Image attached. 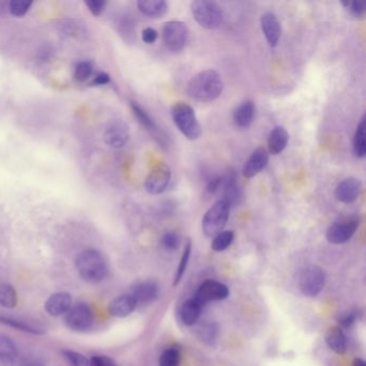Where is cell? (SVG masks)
I'll return each instance as SVG.
<instances>
[{
    "mask_svg": "<svg viewBox=\"0 0 366 366\" xmlns=\"http://www.w3.org/2000/svg\"><path fill=\"white\" fill-rule=\"evenodd\" d=\"M17 304V295L13 286L9 284L0 285V306L15 308Z\"/></svg>",
    "mask_w": 366,
    "mask_h": 366,
    "instance_id": "4316f807",
    "label": "cell"
},
{
    "mask_svg": "<svg viewBox=\"0 0 366 366\" xmlns=\"http://www.w3.org/2000/svg\"><path fill=\"white\" fill-rule=\"evenodd\" d=\"M326 342L329 348L338 354H344L347 350V338L340 326H331L328 329Z\"/></svg>",
    "mask_w": 366,
    "mask_h": 366,
    "instance_id": "7402d4cb",
    "label": "cell"
},
{
    "mask_svg": "<svg viewBox=\"0 0 366 366\" xmlns=\"http://www.w3.org/2000/svg\"><path fill=\"white\" fill-rule=\"evenodd\" d=\"M191 242L188 241L186 243L185 248H184L183 256L181 258V262H180L179 268L176 270L175 276H174L173 286H177L180 281L183 279L184 274H185L186 270H187L188 262L191 259Z\"/></svg>",
    "mask_w": 366,
    "mask_h": 366,
    "instance_id": "f546056e",
    "label": "cell"
},
{
    "mask_svg": "<svg viewBox=\"0 0 366 366\" xmlns=\"http://www.w3.org/2000/svg\"><path fill=\"white\" fill-rule=\"evenodd\" d=\"M289 142V133L286 130L285 127L277 126L270 132L268 138V146L269 150L273 155H279L287 148Z\"/></svg>",
    "mask_w": 366,
    "mask_h": 366,
    "instance_id": "44dd1931",
    "label": "cell"
},
{
    "mask_svg": "<svg viewBox=\"0 0 366 366\" xmlns=\"http://www.w3.org/2000/svg\"><path fill=\"white\" fill-rule=\"evenodd\" d=\"M171 116L174 124L188 140H197L202 133L195 110L185 103H176L172 105Z\"/></svg>",
    "mask_w": 366,
    "mask_h": 366,
    "instance_id": "3957f363",
    "label": "cell"
},
{
    "mask_svg": "<svg viewBox=\"0 0 366 366\" xmlns=\"http://www.w3.org/2000/svg\"><path fill=\"white\" fill-rule=\"evenodd\" d=\"M21 366H42L40 363L37 361H26L24 364H21Z\"/></svg>",
    "mask_w": 366,
    "mask_h": 366,
    "instance_id": "bcb514c9",
    "label": "cell"
},
{
    "mask_svg": "<svg viewBox=\"0 0 366 366\" xmlns=\"http://www.w3.org/2000/svg\"><path fill=\"white\" fill-rule=\"evenodd\" d=\"M342 6L354 17H362L365 15V3H357V1H346V3H342Z\"/></svg>",
    "mask_w": 366,
    "mask_h": 366,
    "instance_id": "f35d334b",
    "label": "cell"
},
{
    "mask_svg": "<svg viewBox=\"0 0 366 366\" xmlns=\"http://www.w3.org/2000/svg\"><path fill=\"white\" fill-rule=\"evenodd\" d=\"M103 139L111 148H121L126 146L129 140L128 126L124 121H114L105 129Z\"/></svg>",
    "mask_w": 366,
    "mask_h": 366,
    "instance_id": "4fadbf2b",
    "label": "cell"
},
{
    "mask_svg": "<svg viewBox=\"0 0 366 366\" xmlns=\"http://www.w3.org/2000/svg\"><path fill=\"white\" fill-rule=\"evenodd\" d=\"M162 245L166 250H175L179 248L180 246V236L174 232H166L164 236H162Z\"/></svg>",
    "mask_w": 366,
    "mask_h": 366,
    "instance_id": "8d00e7d4",
    "label": "cell"
},
{
    "mask_svg": "<svg viewBox=\"0 0 366 366\" xmlns=\"http://www.w3.org/2000/svg\"><path fill=\"white\" fill-rule=\"evenodd\" d=\"M86 6L88 7V10L93 13L94 15H100L103 13V10H105L107 3L103 1V0H89V1H86Z\"/></svg>",
    "mask_w": 366,
    "mask_h": 366,
    "instance_id": "ab89813d",
    "label": "cell"
},
{
    "mask_svg": "<svg viewBox=\"0 0 366 366\" xmlns=\"http://www.w3.org/2000/svg\"><path fill=\"white\" fill-rule=\"evenodd\" d=\"M110 82V76L107 73H99L96 76L95 80H94L93 84L95 85H107Z\"/></svg>",
    "mask_w": 366,
    "mask_h": 366,
    "instance_id": "ee69618b",
    "label": "cell"
},
{
    "mask_svg": "<svg viewBox=\"0 0 366 366\" xmlns=\"http://www.w3.org/2000/svg\"><path fill=\"white\" fill-rule=\"evenodd\" d=\"M158 38V33L152 27H148L142 31V39L146 44H152Z\"/></svg>",
    "mask_w": 366,
    "mask_h": 366,
    "instance_id": "b9f144b4",
    "label": "cell"
},
{
    "mask_svg": "<svg viewBox=\"0 0 366 366\" xmlns=\"http://www.w3.org/2000/svg\"><path fill=\"white\" fill-rule=\"evenodd\" d=\"M72 306L71 295L68 293H58L51 295L46 299L44 308L46 313L52 317H60L69 312Z\"/></svg>",
    "mask_w": 366,
    "mask_h": 366,
    "instance_id": "2e32d148",
    "label": "cell"
},
{
    "mask_svg": "<svg viewBox=\"0 0 366 366\" xmlns=\"http://www.w3.org/2000/svg\"><path fill=\"white\" fill-rule=\"evenodd\" d=\"M200 338L205 342H214L217 336V326L214 324H207L199 329Z\"/></svg>",
    "mask_w": 366,
    "mask_h": 366,
    "instance_id": "d590c367",
    "label": "cell"
},
{
    "mask_svg": "<svg viewBox=\"0 0 366 366\" xmlns=\"http://www.w3.org/2000/svg\"><path fill=\"white\" fill-rule=\"evenodd\" d=\"M254 113H256V105L250 100H246L234 110L233 119L236 126L240 128H247L254 121Z\"/></svg>",
    "mask_w": 366,
    "mask_h": 366,
    "instance_id": "ffe728a7",
    "label": "cell"
},
{
    "mask_svg": "<svg viewBox=\"0 0 366 366\" xmlns=\"http://www.w3.org/2000/svg\"><path fill=\"white\" fill-rule=\"evenodd\" d=\"M33 3L28 0H12L9 3V11L13 17H23L28 12Z\"/></svg>",
    "mask_w": 366,
    "mask_h": 366,
    "instance_id": "836d02e7",
    "label": "cell"
},
{
    "mask_svg": "<svg viewBox=\"0 0 366 366\" xmlns=\"http://www.w3.org/2000/svg\"><path fill=\"white\" fill-rule=\"evenodd\" d=\"M229 295H230V290L226 285L217 281H213V279H207L199 286L193 299L203 306L207 303L213 302V301L227 299Z\"/></svg>",
    "mask_w": 366,
    "mask_h": 366,
    "instance_id": "30bf717a",
    "label": "cell"
},
{
    "mask_svg": "<svg viewBox=\"0 0 366 366\" xmlns=\"http://www.w3.org/2000/svg\"><path fill=\"white\" fill-rule=\"evenodd\" d=\"M76 270L82 279L87 283L97 284L107 277V263L101 252L96 250H86L76 257Z\"/></svg>",
    "mask_w": 366,
    "mask_h": 366,
    "instance_id": "7a4b0ae2",
    "label": "cell"
},
{
    "mask_svg": "<svg viewBox=\"0 0 366 366\" xmlns=\"http://www.w3.org/2000/svg\"><path fill=\"white\" fill-rule=\"evenodd\" d=\"M201 311L202 305L199 304L195 299H187L180 309V318L185 326H193L200 318Z\"/></svg>",
    "mask_w": 366,
    "mask_h": 366,
    "instance_id": "603a6c76",
    "label": "cell"
},
{
    "mask_svg": "<svg viewBox=\"0 0 366 366\" xmlns=\"http://www.w3.org/2000/svg\"><path fill=\"white\" fill-rule=\"evenodd\" d=\"M181 352L179 348L170 347L162 352L159 359V366H180Z\"/></svg>",
    "mask_w": 366,
    "mask_h": 366,
    "instance_id": "4dcf8cb0",
    "label": "cell"
},
{
    "mask_svg": "<svg viewBox=\"0 0 366 366\" xmlns=\"http://www.w3.org/2000/svg\"><path fill=\"white\" fill-rule=\"evenodd\" d=\"M89 366H117L111 358L107 356H94L89 361Z\"/></svg>",
    "mask_w": 366,
    "mask_h": 366,
    "instance_id": "60d3db41",
    "label": "cell"
},
{
    "mask_svg": "<svg viewBox=\"0 0 366 366\" xmlns=\"http://www.w3.org/2000/svg\"><path fill=\"white\" fill-rule=\"evenodd\" d=\"M261 28L270 46L275 48L279 44L281 35V26L274 13L266 12L261 17Z\"/></svg>",
    "mask_w": 366,
    "mask_h": 366,
    "instance_id": "e0dca14e",
    "label": "cell"
},
{
    "mask_svg": "<svg viewBox=\"0 0 366 366\" xmlns=\"http://www.w3.org/2000/svg\"><path fill=\"white\" fill-rule=\"evenodd\" d=\"M62 354L70 366H89L87 358L80 352L66 349L62 350Z\"/></svg>",
    "mask_w": 366,
    "mask_h": 366,
    "instance_id": "d6a6232c",
    "label": "cell"
},
{
    "mask_svg": "<svg viewBox=\"0 0 366 366\" xmlns=\"http://www.w3.org/2000/svg\"><path fill=\"white\" fill-rule=\"evenodd\" d=\"M131 109H132L133 114L136 115L139 123H140L144 128L152 131V132H157V126H156L155 121H152V117L148 114L146 110L143 109V107H141V105H139L137 103H131Z\"/></svg>",
    "mask_w": 366,
    "mask_h": 366,
    "instance_id": "83f0119b",
    "label": "cell"
},
{
    "mask_svg": "<svg viewBox=\"0 0 366 366\" xmlns=\"http://www.w3.org/2000/svg\"><path fill=\"white\" fill-rule=\"evenodd\" d=\"M17 345L9 336L0 333V363H13L17 360Z\"/></svg>",
    "mask_w": 366,
    "mask_h": 366,
    "instance_id": "d4e9b609",
    "label": "cell"
},
{
    "mask_svg": "<svg viewBox=\"0 0 366 366\" xmlns=\"http://www.w3.org/2000/svg\"><path fill=\"white\" fill-rule=\"evenodd\" d=\"M0 324H6V326H12V328L17 329V330L21 331V332L31 333V334H43V331L38 330V329L33 328V326H28L25 322L17 320V319L6 318V317H0Z\"/></svg>",
    "mask_w": 366,
    "mask_h": 366,
    "instance_id": "1f68e13d",
    "label": "cell"
},
{
    "mask_svg": "<svg viewBox=\"0 0 366 366\" xmlns=\"http://www.w3.org/2000/svg\"><path fill=\"white\" fill-rule=\"evenodd\" d=\"M138 8L141 13L150 17H164L168 12V3L164 0H140Z\"/></svg>",
    "mask_w": 366,
    "mask_h": 366,
    "instance_id": "cb8c5ba5",
    "label": "cell"
},
{
    "mask_svg": "<svg viewBox=\"0 0 366 366\" xmlns=\"http://www.w3.org/2000/svg\"><path fill=\"white\" fill-rule=\"evenodd\" d=\"M230 205L220 199L207 209L202 218V231L207 238H215L223 232L230 216Z\"/></svg>",
    "mask_w": 366,
    "mask_h": 366,
    "instance_id": "5b68a950",
    "label": "cell"
},
{
    "mask_svg": "<svg viewBox=\"0 0 366 366\" xmlns=\"http://www.w3.org/2000/svg\"><path fill=\"white\" fill-rule=\"evenodd\" d=\"M171 181V170L166 164H159L148 174L146 180V191L150 195H159L166 191Z\"/></svg>",
    "mask_w": 366,
    "mask_h": 366,
    "instance_id": "8fae6325",
    "label": "cell"
},
{
    "mask_svg": "<svg viewBox=\"0 0 366 366\" xmlns=\"http://www.w3.org/2000/svg\"><path fill=\"white\" fill-rule=\"evenodd\" d=\"M362 191V183L356 177L342 180L336 187V195L338 201L350 204L359 198Z\"/></svg>",
    "mask_w": 366,
    "mask_h": 366,
    "instance_id": "9a60e30c",
    "label": "cell"
},
{
    "mask_svg": "<svg viewBox=\"0 0 366 366\" xmlns=\"http://www.w3.org/2000/svg\"><path fill=\"white\" fill-rule=\"evenodd\" d=\"M188 36L189 31L187 25L181 21H168L162 29L164 46L171 52H181L187 44Z\"/></svg>",
    "mask_w": 366,
    "mask_h": 366,
    "instance_id": "52a82bcc",
    "label": "cell"
},
{
    "mask_svg": "<svg viewBox=\"0 0 366 366\" xmlns=\"http://www.w3.org/2000/svg\"><path fill=\"white\" fill-rule=\"evenodd\" d=\"M357 318L358 315L356 311H347L338 316V322L342 328H349L356 322Z\"/></svg>",
    "mask_w": 366,
    "mask_h": 366,
    "instance_id": "74e56055",
    "label": "cell"
},
{
    "mask_svg": "<svg viewBox=\"0 0 366 366\" xmlns=\"http://www.w3.org/2000/svg\"><path fill=\"white\" fill-rule=\"evenodd\" d=\"M224 81L215 70L199 72L188 82L186 92L191 99L199 103H211L224 91Z\"/></svg>",
    "mask_w": 366,
    "mask_h": 366,
    "instance_id": "6da1fadb",
    "label": "cell"
},
{
    "mask_svg": "<svg viewBox=\"0 0 366 366\" xmlns=\"http://www.w3.org/2000/svg\"><path fill=\"white\" fill-rule=\"evenodd\" d=\"M137 302L130 293L121 295L113 299L109 304V313L116 318H125L136 311Z\"/></svg>",
    "mask_w": 366,
    "mask_h": 366,
    "instance_id": "ac0fdd59",
    "label": "cell"
},
{
    "mask_svg": "<svg viewBox=\"0 0 366 366\" xmlns=\"http://www.w3.org/2000/svg\"><path fill=\"white\" fill-rule=\"evenodd\" d=\"M92 74H93V66L88 62H80L74 70V78L80 82L89 79Z\"/></svg>",
    "mask_w": 366,
    "mask_h": 366,
    "instance_id": "e575fe53",
    "label": "cell"
},
{
    "mask_svg": "<svg viewBox=\"0 0 366 366\" xmlns=\"http://www.w3.org/2000/svg\"><path fill=\"white\" fill-rule=\"evenodd\" d=\"M269 152L262 146L254 150L243 166V175L245 176L246 179H252L258 175L269 164Z\"/></svg>",
    "mask_w": 366,
    "mask_h": 366,
    "instance_id": "5bb4252c",
    "label": "cell"
},
{
    "mask_svg": "<svg viewBox=\"0 0 366 366\" xmlns=\"http://www.w3.org/2000/svg\"><path fill=\"white\" fill-rule=\"evenodd\" d=\"M64 321L67 326L74 332H87L94 324V313L86 303H76L67 313Z\"/></svg>",
    "mask_w": 366,
    "mask_h": 366,
    "instance_id": "ba28073f",
    "label": "cell"
},
{
    "mask_svg": "<svg viewBox=\"0 0 366 366\" xmlns=\"http://www.w3.org/2000/svg\"><path fill=\"white\" fill-rule=\"evenodd\" d=\"M193 19L205 29H216L224 21V11L218 3L207 0H195L191 5Z\"/></svg>",
    "mask_w": 366,
    "mask_h": 366,
    "instance_id": "277c9868",
    "label": "cell"
},
{
    "mask_svg": "<svg viewBox=\"0 0 366 366\" xmlns=\"http://www.w3.org/2000/svg\"><path fill=\"white\" fill-rule=\"evenodd\" d=\"M359 226L360 218L358 216H349L340 219L331 225L330 228L326 231V240L331 244H336V245L344 244L354 236Z\"/></svg>",
    "mask_w": 366,
    "mask_h": 366,
    "instance_id": "9c48e42d",
    "label": "cell"
},
{
    "mask_svg": "<svg viewBox=\"0 0 366 366\" xmlns=\"http://www.w3.org/2000/svg\"><path fill=\"white\" fill-rule=\"evenodd\" d=\"M221 176H215L212 180H209L207 185V191L211 195L219 193L220 189Z\"/></svg>",
    "mask_w": 366,
    "mask_h": 366,
    "instance_id": "7bdbcfd3",
    "label": "cell"
},
{
    "mask_svg": "<svg viewBox=\"0 0 366 366\" xmlns=\"http://www.w3.org/2000/svg\"><path fill=\"white\" fill-rule=\"evenodd\" d=\"M234 232L231 230L223 231L213 238L212 250L215 252H224L232 244Z\"/></svg>",
    "mask_w": 366,
    "mask_h": 366,
    "instance_id": "f1b7e54d",
    "label": "cell"
},
{
    "mask_svg": "<svg viewBox=\"0 0 366 366\" xmlns=\"http://www.w3.org/2000/svg\"><path fill=\"white\" fill-rule=\"evenodd\" d=\"M223 199L230 207L238 204L242 200V189L238 184V176L234 170H229L225 175L221 176L220 189Z\"/></svg>",
    "mask_w": 366,
    "mask_h": 366,
    "instance_id": "7c38bea8",
    "label": "cell"
},
{
    "mask_svg": "<svg viewBox=\"0 0 366 366\" xmlns=\"http://www.w3.org/2000/svg\"><path fill=\"white\" fill-rule=\"evenodd\" d=\"M130 295L136 299L137 305L150 304L157 299V284L152 281H142L132 288Z\"/></svg>",
    "mask_w": 366,
    "mask_h": 366,
    "instance_id": "d6986e66",
    "label": "cell"
},
{
    "mask_svg": "<svg viewBox=\"0 0 366 366\" xmlns=\"http://www.w3.org/2000/svg\"><path fill=\"white\" fill-rule=\"evenodd\" d=\"M366 121L362 117L354 136V152L358 158H364L366 155Z\"/></svg>",
    "mask_w": 366,
    "mask_h": 366,
    "instance_id": "484cf974",
    "label": "cell"
},
{
    "mask_svg": "<svg viewBox=\"0 0 366 366\" xmlns=\"http://www.w3.org/2000/svg\"><path fill=\"white\" fill-rule=\"evenodd\" d=\"M326 286V273L317 265L307 266L299 275V288L306 297H317Z\"/></svg>",
    "mask_w": 366,
    "mask_h": 366,
    "instance_id": "8992f818",
    "label": "cell"
},
{
    "mask_svg": "<svg viewBox=\"0 0 366 366\" xmlns=\"http://www.w3.org/2000/svg\"><path fill=\"white\" fill-rule=\"evenodd\" d=\"M352 366H366V363L361 358H356L352 362Z\"/></svg>",
    "mask_w": 366,
    "mask_h": 366,
    "instance_id": "f6af8a7d",
    "label": "cell"
}]
</instances>
